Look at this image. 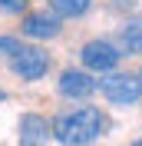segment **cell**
Listing matches in <instances>:
<instances>
[{
    "instance_id": "1",
    "label": "cell",
    "mask_w": 142,
    "mask_h": 146,
    "mask_svg": "<svg viewBox=\"0 0 142 146\" xmlns=\"http://www.w3.org/2000/svg\"><path fill=\"white\" fill-rule=\"evenodd\" d=\"M106 116L96 106H76V110H63L50 126V136H56L63 146H86L93 139H99L106 133Z\"/></svg>"
},
{
    "instance_id": "2",
    "label": "cell",
    "mask_w": 142,
    "mask_h": 146,
    "mask_svg": "<svg viewBox=\"0 0 142 146\" xmlns=\"http://www.w3.org/2000/svg\"><path fill=\"white\" fill-rule=\"evenodd\" d=\"M99 86H103V93H106V100L119 103V106H132V103H139V96H142L139 76H129V73H109V76L99 80Z\"/></svg>"
},
{
    "instance_id": "3",
    "label": "cell",
    "mask_w": 142,
    "mask_h": 146,
    "mask_svg": "<svg viewBox=\"0 0 142 146\" xmlns=\"http://www.w3.org/2000/svg\"><path fill=\"white\" fill-rule=\"evenodd\" d=\"M10 70L17 73L20 80H40L50 70V53L40 50V46H20L13 53V60H10Z\"/></svg>"
},
{
    "instance_id": "4",
    "label": "cell",
    "mask_w": 142,
    "mask_h": 146,
    "mask_svg": "<svg viewBox=\"0 0 142 146\" xmlns=\"http://www.w3.org/2000/svg\"><path fill=\"white\" fill-rule=\"evenodd\" d=\"M80 60H83V66H86V70L106 73V70H112V66L122 60V53H119L109 40H89V43L80 50Z\"/></svg>"
},
{
    "instance_id": "5",
    "label": "cell",
    "mask_w": 142,
    "mask_h": 146,
    "mask_svg": "<svg viewBox=\"0 0 142 146\" xmlns=\"http://www.w3.org/2000/svg\"><path fill=\"white\" fill-rule=\"evenodd\" d=\"M20 30L27 36H33V40H53V36H60V17L56 13H46V10H27L23 13V20H20Z\"/></svg>"
},
{
    "instance_id": "6",
    "label": "cell",
    "mask_w": 142,
    "mask_h": 146,
    "mask_svg": "<svg viewBox=\"0 0 142 146\" xmlns=\"http://www.w3.org/2000/svg\"><path fill=\"white\" fill-rule=\"evenodd\" d=\"M99 83L89 76L86 70H63L60 73V93L63 96H70V100H86L96 93Z\"/></svg>"
},
{
    "instance_id": "7",
    "label": "cell",
    "mask_w": 142,
    "mask_h": 146,
    "mask_svg": "<svg viewBox=\"0 0 142 146\" xmlns=\"http://www.w3.org/2000/svg\"><path fill=\"white\" fill-rule=\"evenodd\" d=\"M20 146H46L50 139V123L40 113H23L20 116V133H17Z\"/></svg>"
},
{
    "instance_id": "8",
    "label": "cell",
    "mask_w": 142,
    "mask_h": 146,
    "mask_svg": "<svg viewBox=\"0 0 142 146\" xmlns=\"http://www.w3.org/2000/svg\"><path fill=\"white\" fill-rule=\"evenodd\" d=\"M119 40L129 53H142V17L139 20H129L122 30H119Z\"/></svg>"
},
{
    "instance_id": "9",
    "label": "cell",
    "mask_w": 142,
    "mask_h": 146,
    "mask_svg": "<svg viewBox=\"0 0 142 146\" xmlns=\"http://www.w3.org/2000/svg\"><path fill=\"white\" fill-rule=\"evenodd\" d=\"M50 7L56 17H83L93 7V0H50Z\"/></svg>"
},
{
    "instance_id": "10",
    "label": "cell",
    "mask_w": 142,
    "mask_h": 146,
    "mask_svg": "<svg viewBox=\"0 0 142 146\" xmlns=\"http://www.w3.org/2000/svg\"><path fill=\"white\" fill-rule=\"evenodd\" d=\"M3 13H27V0H0Z\"/></svg>"
},
{
    "instance_id": "11",
    "label": "cell",
    "mask_w": 142,
    "mask_h": 146,
    "mask_svg": "<svg viewBox=\"0 0 142 146\" xmlns=\"http://www.w3.org/2000/svg\"><path fill=\"white\" fill-rule=\"evenodd\" d=\"M20 43L13 40V36H0V56H7V53H17Z\"/></svg>"
},
{
    "instance_id": "12",
    "label": "cell",
    "mask_w": 142,
    "mask_h": 146,
    "mask_svg": "<svg viewBox=\"0 0 142 146\" xmlns=\"http://www.w3.org/2000/svg\"><path fill=\"white\" fill-rule=\"evenodd\" d=\"M0 100H7V93H3V90H0Z\"/></svg>"
},
{
    "instance_id": "13",
    "label": "cell",
    "mask_w": 142,
    "mask_h": 146,
    "mask_svg": "<svg viewBox=\"0 0 142 146\" xmlns=\"http://www.w3.org/2000/svg\"><path fill=\"white\" fill-rule=\"evenodd\" d=\"M135 146H142V139H139V143H135Z\"/></svg>"
},
{
    "instance_id": "14",
    "label": "cell",
    "mask_w": 142,
    "mask_h": 146,
    "mask_svg": "<svg viewBox=\"0 0 142 146\" xmlns=\"http://www.w3.org/2000/svg\"><path fill=\"white\" fill-rule=\"evenodd\" d=\"M139 83H142V73H139Z\"/></svg>"
}]
</instances>
